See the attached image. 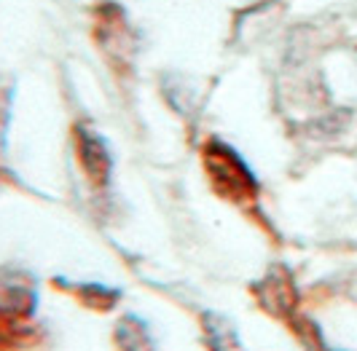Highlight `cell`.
<instances>
[{"label": "cell", "mask_w": 357, "mask_h": 351, "mask_svg": "<svg viewBox=\"0 0 357 351\" xmlns=\"http://www.w3.org/2000/svg\"><path fill=\"white\" fill-rule=\"evenodd\" d=\"M40 341V330L33 316L19 314L0 303V351H24Z\"/></svg>", "instance_id": "4"}, {"label": "cell", "mask_w": 357, "mask_h": 351, "mask_svg": "<svg viewBox=\"0 0 357 351\" xmlns=\"http://www.w3.org/2000/svg\"><path fill=\"white\" fill-rule=\"evenodd\" d=\"M202 158H204V169L210 175L213 188L223 198L236 201V204L255 201L258 182L231 145H226L223 140H210L202 150Z\"/></svg>", "instance_id": "1"}, {"label": "cell", "mask_w": 357, "mask_h": 351, "mask_svg": "<svg viewBox=\"0 0 357 351\" xmlns=\"http://www.w3.org/2000/svg\"><path fill=\"white\" fill-rule=\"evenodd\" d=\"M70 292L86 309H94V311H110L119 303V292L116 290H107L102 284H78V287H73Z\"/></svg>", "instance_id": "6"}, {"label": "cell", "mask_w": 357, "mask_h": 351, "mask_svg": "<svg viewBox=\"0 0 357 351\" xmlns=\"http://www.w3.org/2000/svg\"><path fill=\"white\" fill-rule=\"evenodd\" d=\"M100 27H105L107 33H113V22H110V17H107V14H105V24H100ZM121 33H126V24H124V22L119 24V36H121ZM110 43H113V36L105 38V46H110Z\"/></svg>", "instance_id": "7"}, {"label": "cell", "mask_w": 357, "mask_h": 351, "mask_svg": "<svg viewBox=\"0 0 357 351\" xmlns=\"http://www.w3.org/2000/svg\"><path fill=\"white\" fill-rule=\"evenodd\" d=\"M258 300L264 303L268 314L274 319H282L285 325L298 314V290L285 268H274L268 271L266 279L258 281Z\"/></svg>", "instance_id": "2"}, {"label": "cell", "mask_w": 357, "mask_h": 351, "mask_svg": "<svg viewBox=\"0 0 357 351\" xmlns=\"http://www.w3.org/2000/svg\"><path fill=\"white\" fill-rule=\"evenodd\" d=\"M116 346L121 351H153V341L137 316H126L116 325Z\"/></svg>", "instance_id": "5"}, {"label": "cell", "mask_w": 357, "mask_h": 351, "mask_svg": "<svg viewBox=\"0 0 357 351\" xmlns=\"http://www.w3.org/2000/svg\"><path fill=\"white\" fill-rule=\"evenodd\" d=\"M75 153L81 172L86 175L91 185H105L110 180V153L102 137H97V132H91L86 126H75Z\"/></svg>", "instance_id": "3"}]
</instances>
